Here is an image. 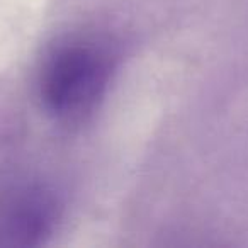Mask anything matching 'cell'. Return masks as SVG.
I'll list each match as a JSON object with an SVG mask.
<instances>
[{"label": "cell", "mask_w": 248, "mask_h": 248, "mask_svg": "<svg viewBox=\"0 0 248 248\" xmlns=\"http://www.w3.org/2000/svg\"><path fill=\"white\" fill-rule=\"evenodd\" d=\"M116 70V53L95 36H72L43 60L38 95L49 117L63 126L85 123L102 102Z\"/></svg>", "instance_id": "1"}]
</instances>
